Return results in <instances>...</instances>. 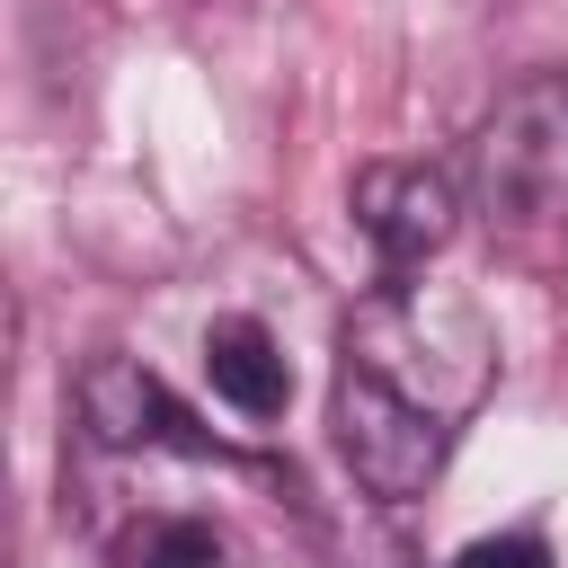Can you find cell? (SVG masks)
Segmentation results:
<instances>
[{
    "instance_id": "6da1fadb",
    "label": "cell",
    "mask_w": 568,
    "mask_h": 568,
    "mask_svg": "<svg viewBox=\"0 0 568 568\" xmlns=\"http://www.w3.org/2000/svg\"><path fill=\"white\" fill-rule=\"evenodd\" d=\"M497 382V328L444 284H373L337 337L328 435L364 497L408 506L435 488L453 435Z\"/></svg>"
},
{
    "instance_id": "7a4b0ae2",
    "label": "cell",
    "mask_w": 568,
    "mask_h": 568,
    "mask_svg": "<svg viewBox=\"0 0 568 568\" xmlns=\"http://www.w3.org/2000/svg\"><path fill=\"white\" fill-rule=\"evenodd\" d=\"M470 195L515 231H568V71H532L479 115Z\"/></svg>"
},
{
    "instance_id": "3957f363",
    "label": "cell",
    "mask_w": 568,
    "mask_h": 568,
    "mask_svg": "<svg viewBox=\"0 0 568 568\" xmlns=\"http://www.w3.org/2000/svg\"><path fill=\"white\" fill-rule=\"evenodd\" d=\"M71 408H80V435L106 444V453H195V462L222 453L195 426V408L133 355H89L80 382H71Z\"/></svg>"
},
{
    "instance_id": "277c9868",
    "label": "cell",
    "mask_w": 568,
    "mask_h": 568,
    "mask_svg": "<svg viewBox=\"0 0 568 568\" xmlns=\"http://www.w3.org/2000/svg\"><path fill=\"white\" fill-rule=\"evenodd\" d=\"M453 213H462V195H453V178L426 169V160H373V169L355 178V231H364L382 284H408V275L453 240Z\"/></svg>"
},
{
    "instance_id": "5b68a950",
    "label": "cell",
    "mask_w": 568,
    "mask_h": 568,
    "mask_svg": "<svg viewBox=\"0 0 568 568\" xmlns=\"http://www.w3.org/2000/svg\"><path fill=\"white\" fill-rule=\"evenodd\" d=\"M204 373H213V399H231L240 417H284V399H293L284 346L257 320H240V311L204 328Z\"/></svg>"
},
{
    "instance_id": "8992f818",
    "label": "cell",
    "mask_w": 568,
    "mask_h": 568,
    "mask_svg": "<svg viewBox=\"0 0 568 568\" xmlns=\"http://www.w3.org/2000/svg\"><path fill=\"white\" fill-rule=\"evenodd\" d=\"M222 532L204 515H151L133 541H124V568H222Z\"/></svg>"
},
{
    "instance_id": "52a82bcc",
    "label": "cell",
    "mask_w": 568,
    "mask_h": 568,
    "mask_svg": "<svg viewBox=\"0 0 568 568\" xmlns=\"http://www.w3.org/2000/svg\"><path fill=\"white\" fill-rule=\"evenodd\" d=\"M453 568H550V541L541 532H479Z\"/></svg>"
}]
</instances>
